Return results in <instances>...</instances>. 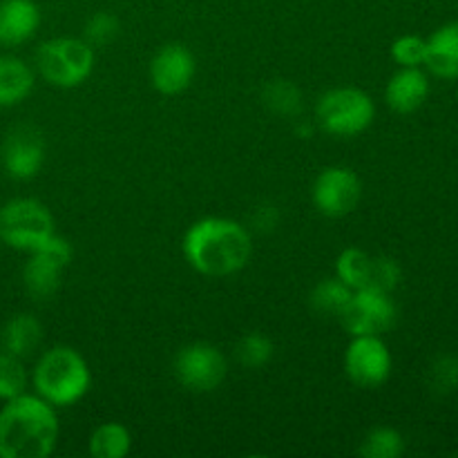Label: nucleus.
Instances as JSON below:
<instances>
[{
	"mask_svg": "<svg viewBox=\"0 0 458 458\" xmlns=\"http://www.w3.org/2000/svg\"><path fill=\"white\" fill-rule=\"evenodd\" d=\"M182 250L191 268L206 277H228L246 268L253 255L249 228L228 217L197 219L183 233Z\"/></svg>",
	"mask_w": 458,
	"mask_h": 458,
	"instance_id": "obj_1",
	"label": "nucleus"
},
{
	"mask_svg": "<svg viewBox=\"0 0 458 458\" xmlns=\"http://www.w3.org/2000/svg\"><path fill=\"white\" fill-rule=\"evenodd\" d=\"M58 416L38 394H21L0 410V458H45L56 450Z\"/></svg>",
	"mask_w": 458,
	"mask_h": 458,
	"instance_id": "obj_2",
	"label": "nucleus"
},
{
	"mask_svg": "<svg viewBox=\"0 0 458 458\" xmlns=\"http://www.w3.org/2000/svg\"><path fill=\"white\" fill-rule=\"evenodd\" d=\"M31 385L43 401L54 407L76 405L92 387L88 360L76 349L56 344L36 360Z\"/></svg>",
	"mask_w": 458,
	"mask_h": 458,
	"instance_id": "obj_3",
	"label": "nucleus"
},
{
	"mask_svg": "<svg viewBox=\"0 0 458 458\" xmlns=\"http://www.w3.org/2000/svg\"><path fill=\"white\" fill-rule=\"evenodd\" d=\"M94 65L97 52L85 38L58 36L36 49V70L54 88H79L92 76Z\"/></svg>",
	"mask_w": 458,
	"mask_h": 458,
	"instance_id": "obj_4",
	"label": "nucleus"
},
{
	"mask_svg": "<svg viewBox=\"0 0 458 458\" xmlns=\"http://www.w3.org/2000/svg\"><path fill=\"white\" fill-rule=\"evenodd\" d=\"M56 235L47 206L31 197H16L0 208V242L21 253H34Z\"/></svg>",
	"mask_w": 458,
	"mask_h": 458,
	"instance_id": "obj_5",
	"label": "nucleus"
},
{
	"mask_svg": "<svg viewBox=\"0 0 458 458\" xmlns=\"http://www.w3.org/2000/svg\"><path fill=\"white\" fill-rule=\"evenodd\" d=\"M316 116L327 134L352 139L371 128L376 119V103L360 88H334L320 97Z\"/></svg>",
	"mask_w": 458,
	"mask_h": 458,
	"instance_id": "obj_6",
	"label": "nucleus"
},
{
	"mask_svg": "<svg viewBox=\"0 0 458 458\" xmlns=\"http://www.w3.org/2000/svg\"><path fill=\"white\" fill-rule=\"evenodd\" d=\"M335 276L353 291H383L392 293L403 280L401 264L387 255H374L358 246H349L335 259Z\"/></svg>",
	"mask_w": 458,
	"mask_h": 458,
	"instance_id": "obj_7",
	"label": "nucleus"
},
{
	"mask_svg": "<svg viewBox=\"0 0 458 458\" xmlns=\"http://www.w3.org/2000/svg\"><path fill=\"white\" fill-rule=\"evenodd\" d=\"M27 255H30V259L22 267L25 291L31 298L38 300V302H47V300H52L58 293L63 282V271L70 267L72 258H74L72 244L56 233L47 244Z\"/></svg>",
	"mask_w": 458,
	"mask_h": 458,
	"instance_id": "obj_8",
	"label": "nucleus"
},
{
	"mask_svg": "<svg viewBox=\"0 0 458 458\" xmlns=\"http://www.w3.org/2000/svg\"><path fill=\"white\" fill-rule=\"evenodd\" d=\"M174 376L188 392L210 394L228 378V360L215 344L192 343L174 356Z\"/></svg>",
	"mask_w": 458,
	"mask_h": 458,
	"instance_id": "obj_9",
	"label": "nucleus"
},
{
	"mask_svg": "<svg viewBox=\"0 0 458 458\" xmlns=\"http://www.w3.org/2000/svg\"><path fill=\"white\" fill-rule=\"evenodd\" d=\"M338 320L349 335H383L396 325L398 309L392 293L362 289L353 291Z\"/></svg>",
	"mask_w": 458,
	"mask_h": 458,
	"instance_id": "obj_10",
	"label": "nucleus"
},
{
	"mask_svg": "<svg viewBox=\"0 0 458 458\" xmlns=\"http://www.w3.org/2000/svg\"><path fill=\"white\" fill-rule=\"evenodd\" d=\"M344 374L356 387L376 389L392 376V353L380 335H352L344 349Z\"/></svg>",
	"mask_w": 458,
	"mask_h": 458,
	"instance_id": "obj_11",
	"label": "nucleus"
},
{
	"mask_svg": "<svg viewBox=\"0 0 458 458\" xmlns=\"http://www.w3.org/2000/svg\"><path fill=\"white\" fill-rule=\"evenodd\" d=\"M362 197V182L356 170L347 165H329L316 177L311 201L325 217H347L358 208Z\"/></svg>",
	"mask_w": 458,
	"mask_h": 458,
	"instance_id": "obj_12",
	"label": "nucleus"
},
{
	"mask_svg": "<svg viewBox=\"0 0 458 458\" xmlns=\"http://www.w3.org/2000/svg\"><path fill=\"white\" fill-rule=\"evenodd\" d=\"M0 161L4 173L16 182H30L45 165L43 134L31 125H16L4 137L0 148Z\"/></svg>",
	"mask_w": 458,
	"mask_h": 458,
	"instance_id": "obj_13",
	"label": "nucleus"
},
{
	"mask_svg": "<svg viewBox=\"0 0 458 458\" xmlns=\"http://www.w3.org/2000/svg\"><path fill=\"white\" fill-rule=\"evenodd\" d=\"M197 61L191 49L182 43H168L152 56L148 74L152 88L164 97H177L191 88L195 79Z\"/></svg>",
	"mask_w": 458,
	"mask_h": 458,
	"instance_id": "obj_14",
	"label": "nucleus"
},
{
	"mask_svg": "<svg viewBox=\"0 0 458 458\" xmlns=\"http://www.w3.org/2000/svg\"><path fill=\"white\" fill-rule=\"evenodd\" d=\"M40 7L34 0H0V45L18 47L36 36Z\"/></svg>",
	"mask_w": 458,
	"mask_h": 458,
	"instance_id": "obj_15",
	"label": "nucleus"
},
{
	"mask_svg": "<svg viewBox=\"0 0 458 458\" xmlns=\"http://www.w3.org/2000/svg\"><path fill=\"white\" fill-rule=\"evenodd\" d=\"M429 97V81L420 67H401L385 88V101L398 114H411Z\"/></svg>",
	"mask_w": 458,
	"mask_h": 458,
	"instance_id": "obj_16",
	"label": "nucleus"
},
{
	"mask_svg": "<svg viewBox=\"0 0 458 458\" xmlns=\"http://www.w3.org/2000/svg\"><path fill=\"white\" fill-rule=\"evenodd\" d=\"M425 40V67L438 79H458V21L445 22Z\"/></svg>",
	"mask_w": 458,
	"mask_h": 458,
	"instance_id": "obj_17",
	"label": "nucleus"
},
{
	"mask_svg": "<svg viewBox=\"0 0 458 458\" xmlns=\"http://www.w3.org/2000/svg\"><path fill=\"white\" fill-rule=\"evenodd\" d=\"M40 343H43V325L31 313H16L4 322L0 331V349L21 360L34 356Z\"/></svg>",
	"mask_w": 458,
	"mask_h": 458,
	"instance_id": "obj_18",
	"label": "nucleus"
},
{
	"mask_svg": "<svg viewBox=\"0 0 458 458\" xmlns=\"http://www.w3.org/2000/svg\"><path fill=\"white\" fill-rule=\"evenodd\" d=\"M34 70L22 58L3 54L0 56V107L21 106L34 92Z\"/></svg>",
	"mask_w": 458,
	"mask_h": 458,
	"instance_id": "obj_19",
	"label": "nucleus"
},
{
	"mask_svg": "<svg viewBox=\"0 0 458 458\" xmlns=\"http://www.w3.org/2000/svg\"><path fill=\"white\" fill-rule=\"evenodd\" d=\"M132 450V434L123 423L107 420L89 434V454L94 458H125Z\"/></svg>",
	"mask_w": 458,
	"mask_h": 458,
	"instance_id": "obj_20",
	"label": "nucleus"
},
{
	"mask_svg": "<svg viewBox=\"0 0 458 458\" xmlns=\"http://www.w3.org/2000/svg\"><path fill=\"white\" fill-rule=\"evenodd\" d=\"M353 289L344 284L338 276L335 277H325V280L318 282L311 289L309 295V304L316 313L325 318H340V313L344 311V307L352 300Z\"/></svg>",
	"mask_w": 458,
	"mask_h": 458,
	"instance_id": "obj_21",
	"label": "nucleus"
},
{
	"mask_svg": "<svg viewBox=\"0 0 458 458\" xmlns=\"http://www.w3.org/2000/svg\"><path fill=\"white\" fill-rule=\"evenodd\" d=\"M358 452L365 458H398L405 452V438L394 428H376L362 438Z\"/></svg>",
	"mask_w": 458,
	"mask_h": 458,
	"instance_id": "obj_22",
	"label": "nucleus"
},
{
	"mask_svg": "<svg viewBox=\"0 0 458 458\" xmlns=\"http://www.w3.org/2000/svg\"><path fill=\"white\" fill-rule=\"evenodd\" d=\"M273 347L271 338L267 334H259V331H250L240 338L235 347V358L242 367L246 369H262L264 365H268L273 358Z\"/></svg>",
	"mask_w": 458,
	"mask_h": 458,
	"instance_id": "obj_23",
	"label": "nucleus"
},
{
	"mask_svg": "<svg viewBox=\"0 0 458 458\" xmlns=\"http://www.w3.org/2000/svg\"><path fill=\"white\" fill-rule=\"evenodd\" d=\"M30 374L21 358L0 349V401H12L27 392Z\"/></svg>",
	"mask_w": 458,
	"mask_h": 458,
	"instance_id": "obj_24",
	"label": "nucleus"
},
{
	"mask_svg": "<svg viewBox=\"0 0 458 458\" xmlns=\"http://www.w3.org/2000/svg\"><path fill=\"white\" fill-rule=\"evenodd\" d=\"M264 103L277 114L295 116L302 110V92L291 81H271L264 88Z\"/></svg>",
	"mask_w": 458,
	"mask_h": 458,
	"instance_id": "obj_25",
	"label": "nucleus"
},
{
	"mask_svg": "<svg viewBox=\"0 0 458 458\" xmlns=\"http://www.w3.org/2000/svg\"><path fill=\"white\" fill-rule=\"evenodd\" d=\"M121 34V21L112 12H97L94 16H89V21L85 22L83 38L97 47H107V45L114 43Z\"/></svg>",
	"mask_w": 458,
	"mask_h": 458,
	"instance_id": "obj_26",
	"label": "nucleus"
},
{
	"mask_svg": "<svg viewBox=\"0 0 458 458\" xmlns=\"http://www.w3.org/2000/svg\"><path fill=\"white\" fill-rule=\"evenodd\" d=\"M428 385L438 396L458 392V356H438L428 371Z\"/></svg>",
	"mask_w": 458,
	"mask_h": 458,
	"instance_id": "obj_27",
	"label": "nucleus"
},
{
	"mask_svg": "<svg viewBox=\"0 0 458 458\" xmlns=\"http://www.w3.org/2000/svg\"><path fill=\"white\" fill-rule=\"evenodd\" d=\"M425 52H428V40L423 36L405 34L392 43V58L401 67L425 65Z\"/></svg>",
	"mask_w": 458,
	"mask_h": 458,
	"instance_id": "obj_28",
	"label": "nucleus"
}]
</instances>
